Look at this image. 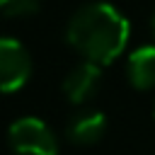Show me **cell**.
Here are the masks:
<instances>
[{
	"label": "cell",
	"mask_w": 155,
	"mask_h": 155,
	"mask_svg": "<svg viewBox=\"0 0 155 155\" xmlns=\"http://www.w3.org/2000/svg\"><path fill=\"white\" fill-rule=\"evenodd\" d=\"M41 10V0H0V15L5 17H31Z\"/></svg>",
	"instance_id": "cell-7"
},
{
	"label": "cell",
	"mask_w": 155,
	"mask_h": 155,
	"mask_svg": "<svg viewBox=\"0 0 155 155\" xmlns=\"http://www.w3.org/2000/svg\"><path fill=\"white\" fill-rule=\"evenodd\" d=\"M107 133V116L102 111H80L68 121V138L75 145H94Z\"/></svg>",
	"instance_id": "cell-6"
},
{
	"label": "cell",
	"mask_w": 155,
	"mask_h": 155,
	"mask_svg": "<svg viewBox=\"0 0 155 155\" xmlns=\"http://www.w3.org/2000/svg\"><path fill=\"white\" fill-rule=\"evenodd\" d=\"M7 143L15 155H58V140L51 126L36 116H22L10 124Z\"/></svg>",
	"instance_id": "cell-2"
},
{
	"label": "cell",
	"mask_w": 155,
	"mask_h": 155,
	"mask_svg": "<svg viewBox=\"0 0 155 155\" xmlns=\"http://www.w3.org/2000/svg\"><path fill=\"white\" fill-rule=\"evenodd\" d=\"M126 78L136 90L145 92L155 87V44H145L131 51L126 61Z\"/></svg>",
	"instance_id": "cell-5"
},
{
	"label": "cell",
	"mask_w": 155,
	"mask_h": 155,
	"mask_svg": "<svg viewBox=\"0 0 155 155\" xmlns=\"http://www.w3.org/2000/svg\"><path fill=\"white\" fill-rule=\"evenodd\" d=\"M150 27H153V34H155V12H153V19H150Z\"/></svg>",
	"instance_id": "cell-8"
},
{
	"label": "cell",
	"mask_w": 155,
	"mask_h": 155,
	"mask_svg": "<svg viewBox=\"0 0 155 155\" xmlns=\"http://www.w3.org/2000/svg\"><path fill=\"white\" fill-rule=\"evenodd\" d=\"M131 24L126 15L109 2H87L78 7L65 24V41L82 61L109 65L128 44Z\"/></svg>",
	"instance_id": "cell-1"
},
{
	"label": "cell",
	"mask_w": 155,
	"mask_h": 155,
	"mask_svg": "<svg viewBox=\"0 0 155 155\" xmlns=\"http://www.w3.org/2000/svg\"><path fill=\"white\" fill-rule=\"evenodd\" d=\"M31 78V56L24 44L0 36V94L22 90Z\"/></svg>",
	"instance_id": "cell-3"
},
{
	"label": "cell",
	"mask_w": 155,
	"mask_h": 155,
	"mask_svg": "<svg viewBox=\"0 0 155 155\" xmlns=\"http://www.w3.org/2000/svg\"><path fill=\"white\" fill-rule=\"evenodd\" d=\"M99 85H102V65L92 61H82L73 65L63 78V94L70 104L80 107L99 92Z\"/></svg>",
	"instance_id": "cell-4"
},
{
	"label": "cell",
	"mask_w": 155,
	"mask_h": 155,
	"mask_svg": "<svg viewBox=\"0 0 155 155\" xmlns=\"http://www.w3.org/2000/svg\"><path fill=\"white\" fill-rule=\"evenodd\" d=\"M153 116H155V102H153Z\"/></svg>",
	"instance_id": "cell-9"
}]
</instances>
